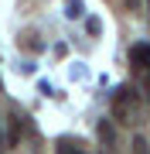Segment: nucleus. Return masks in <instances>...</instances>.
<instances>
[{"instance_id": "8", "label": "nucleus", "mask_w": 150, "mask_h": 154, "mask_svg": "<svg viewBox=\"0 0 150 154\" xmlns=\"http://www.w3.org/2000/svg\"><path fill=\"white\" fill-rule=\"evenodd\" d=\"M85 31H89V34H99L102 31V21H99V17H89V21H85Z\"/></svg>"}, {"instance_id": "1", "label": "nucleus", "mask_w": 150, "mask_h": 154, "mask_svg": "<svg viewBox=\"0 0 150 154\" xmlns=\"http://www.w3.org/2000/svg\"><path fill=\"white\" fill-rule=\"evenodd\" d=\"M137 106V93L130 86H119L116 93H113V116L116 120H130V110Z\"/></svg>"}, {"instance_id": "4", "label": "nucleus", "mask_w": 150, "mask_h": 154, "mask_svg": "<svg viewBox=\"0 0 150 154\" xmlns=\"http://www.w3.org/2000/svg\"><path fill=\"white\" fill-rule=\"evenodd\" d=\"M96 134H99V140L106 144V147H113V140H116V130H113V123H109V120H99Z\"/></svg>"}, {"instance_id": "3", "label": "nucleus", "mask_w": 150, "mask_h": 154, "mask_svg": "<svg viewBox=\"0 0 150 154\" xmlns=\"http://www.w3.org/2000/svg\"><path fill=\"white\" fill-rule=\"evenodd\" d=\"M21 130H24V120L14 113V116H10V127H7V144H10V147L21 140Z\"/></svg>"}, {"instance_id": "6", "label": "nucleus", "mask_w": 150, "mask_h": 154, "mask_svg": "<svg viewBox=\"0 0 150 154\" xmlns=\"http://www.w3.org/2000/svg\"><path fill=\"white\" fill-rule=\"evenodd\" d=\"M65 14L72 17V21H75V17H82V0H65Z\"/></svg>"}, {"instance_id": "5", "label": "nucleus", "mask_w": 150, "mask_h": 154, "mask_svg": "<svg viewBox=\"0 0 150 154\" xmlns=\"http://www.w3.org/2000/svg\"><path fill=\"white\" fill-rule=\"evenodd\" d=\"M58 154H85V151H82L78 140H65V137H61L58 140Z\"/></svg>"}, {"instance_id": "9", "label": "nucleus", "mask_w": 150, "mask_h": 154, "mask_svg": "<svg viewBox=\"0 0 150 154\" xmlns=\"http://www.w3.org/2000/svg\"><path fill=\"white\" fill-rule=\"evenodd\" d=\"M137 4H140V0H126V7H137Z\"/></svg>"}, {"instance_id": "7", "label": "nucleus", "mask_w": 150, "mask_h": 154, "mask_svg": "<svg viewBox=\"0 0 150 154\" xmlns=\"http://www.w3.org/2000/svg\"><path fill=\"white\" fill-rule=\"evenodd\" d=\"M133 154H150V144H147V137H133Z\"/></svg>"}, {"instance_id": "2", "label": "nucleus", "mask_w": 150, "mask_h": 154, "mask_svg": "<svg viewBox=\"0 0 150 154\" xmlns=\"http://www.w3.org/2000/svg\"><path fill=\"white\" fill-rule=\"evenodd\" d=\"M130 62H133L137 69H147L150 65V45H143V41L133 45V48H130Z\"/></svg>"}, {"instance_id": "10", "label": "nucleus", "mask_w": 150, "mask_h": 154, "mask_svg": "<svg viewBox=\"0 0 150 154\" xmlns=\"http://www.w3.org/2000/svg\"><path fill=\"white\" fill-rule=\"evenodd\" d=\"M147 11H150V0H147Z\"/></svg>"}]
</instances>
